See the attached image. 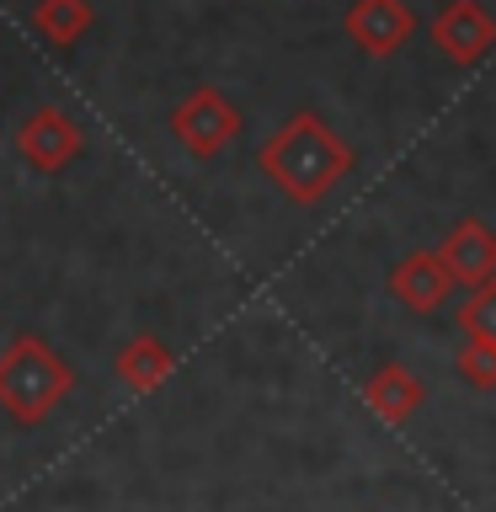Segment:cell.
I'll use <instances>...</instances> for the list:
<instances>
[{"mask_svg":"<svg viewBox=\"0 0 496 512\" xmlns=\"http://www.w3.org/2000/svg\"><path fill=\"white\" fill-rule=\"evenodd\" d=\"M171 134H176V144H182L187 155L214 160L224 144L240 134V107H235L224 91L198 86V91H187L182 107L171 112Z\"/></svg>","mask_w":496,"mask_h":512,"instance_id":"obj_3","label":"cell"},{"mask_svg":"<svg viewBox=\"0 0 496 512\" xmlns=\"http://www.w3.org/2000/svg\"><path fill=\"white\" fill-rule=\"evenodd\" d=\"M171 368H176V358L160 336H134V342L118 352V379L128 390H160V384L171 379Z\"/></svg>","mask_w":496,"mask_h":512,"instance_id":"obj_10","label":"cell"},{"mask_svg":"<svg viewBox=\"0 0 496 512\" xmlns=\"http://www.w3.org/2000/svg\"><path fill=\"white\" fill-rule=\"evenodd\" d=\"M342 32L352 38V48H363L368 59H390L411 43L416 16L406 0H352L342 16Z\"/></svg>","mask_w":496,"mask_h":512,"instance_id":"obj_5","label":"cell"},{"mask_svg":"<svg viewBox=\"0 0 496 512\" xmlns=\"http://www.w3.org/2000/svg\"><path fill=\"white\" fill-rule=\"evenodd\" d=\"M427 32H432V48L459 70H470L496 48V16L480 0H443Z\"/></svg>","mask_w":496,"mask_h":512,"instance_id":"obj_4","label":"cell"},{"mask_svg":"<svg viewBox=\"0 0 496 512\" xmlns=\"http://www.w3.org/2000/svg\"><path fill=\"white\" fill-rule=\"evenodd\" d=\"M352 160H358L352 144L336 134L320 112H294V118L256 150L262 176L294 203H320L342 176H352Z\"/></svg>","mask_w":496,"mask_h":512,"instance_id":"obj_1","label":"cell"},{"mask_svg":"<svg viewBox=\"0 0 496 512\" xmlns=\"http://www.w3.org/2000/svg\"><path fill=\"white\" fill-rule=\"evenodd\" d=\"M459 331L464 336H491L496 342V278L470 288V299L459 304Z\"/></svg>","mask_w":496,"mask_h":512,"instance_id":"obj_13","label":"cell"},{"mask_svg":"<svg viewBox=\"0 0 496 512\" xmlns=\"http://www.w3.org/2000/svg\"><path fill=\"white\" fill-rule=\"evenodd\" d=\"M363 400H368V411H374L379 422L400 427L406 416L422 411L427 384H422V374H411L406 363H379L374 374H368V384H363Z\"/></svg>","mask_w":496,"mask_h":512,"instance_id":"obj_9","label":"cell"},{"mask_svg":"<svg viewBox=\"0 0 496 512\" xmlns=\"http://www.w3.org/2000/svg\"><path fill=\"white\" fill-rule=\"evenodd\" d=\"M32 27H38L43 43L70 48V43L86 38V27H91V0H38Z\"/></svg>","mask_w":496,"mask_h":512,"instance_id":"obj_11","label":"cell"},{"mask_svg":"<svg viewBox=\"0 0 496 512\" xmlns=\"http://www.w3.org/2000/svg\"><path fill=\"white\" fill-rule=\"evenodd\" d=\"M70 363L59 358L54 347H43L38 336H16L11 352L0 358V406H6L22 427L43 422L48 411L70 395Z\"/></svg>","mask_w":496,"mask_h":512,"instance_id":"obj_2","label":"cell"},{"mask_svg":"<svg viewBox=\"0 0 496 512\" xmlns=\"http://www.w3.org/2000/svg\"><path fill=\"white\" fill-rule=\"evenodd\" d=\"M438 256L448 262V272H454V283L475 288V283L496 278V230L486 219H459L454 230L443 235Z\"/></svg>","mask_w":496,"mask_h":512,"instance_id":"obj_8","label":"cell"},{"mask_svg":"<svg viewBox=\"0 0 496 512\" xmlns=\"http://www.w3.org/2000/svg\"><path fill=\"white\" fill-rule=\"evenodd\" d=\"M16 150H22V160L32 171H59L80 155V128L59 107H38L22 123V134H16Z\"/></svg>","mask_w":496,"mask_h":512,"instance_id":"obj_6","label":"cell"},{"mask_svg":"<svg viewBox=\"0 0 496 512\" xmlns=\"http://www.w3.org/2000/svg\"><path fill=\"white\" fill-rule=\"evenodd\" d=\"M448 288H454V272L438 251H406L400 262L390 267V294L406 304L416 315H432L438 304L448 299Z\"/></svg>","mask_w":496,"mask_h":512,"instance_id":"obj_7","label":"cell"},{"mask_svg":"<svg viewBox=\"0 0 496 512\" xmlns=\"http://www.w3.org/2000/svg\"><path fill=\"white\" fill-rule=\"evenodd\" d=\"M454 368H459L464 384H475V390H496V342L491 336H464Z\"/></svg>","mask_w":496,"mask_h":512,"instance_id":"obj_12","label":"cell"}]
</instances>
